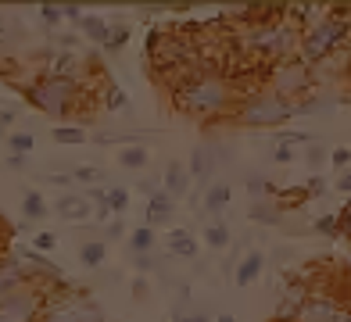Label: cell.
Returning <instances> with one entry per match:
<instances>
[{
    "instance_id": "1",
    "label": "cell",
    "mask_w": 351,
    "mask_h": 322,
    "mask_svg": "<svg viewBox=\"0 0 351 322\" xmlns=\"http://www.w3.org/2000/svg\"><path fill=\"white\" fill-rule=\"evenodd\" d=\"M172 101L183 115L212 122V119H222V115L233 119L237 104H241V93H237L230 75H222L215 69H194L190 75L176 79Z\"/></svg>"
},
{
    "instance_id": "2",
    "label": "cell",
    "mask_w": 351,
    "mask_h": 322,
    "mask_svg": "<svg viewBox=\"0 0 351 322\" xmlns=\"http://www.w3.org/2000/svg\"><path fill=\"white\" fill-rule=\"evenodd\" d=\"M348 36H351V11L344 4L333 8V11H323V14H315V18L301 29L298 58L305 61L308 69L312 64H323L348 43Z\"/></svg>"
},
{
    "instance_id": "3",
    "label": "cell",
    "mask_w": 351,
    "mask_h": 322,
    "mask_svg": "<svg viewBox=\"0 0 351 322\" xmlns=\"http://www.w3.org/2000/svg\"><path fill=\"white\" fill-rule=\"evenodd\" d=\"M298 40H301V29L287 18H276V22H258V25H247L244 29V51L251 58H258V61H269V69L287 58H294L298 54Z\"/></svg>"
},
{
    "instance_id": "4",
    "label": "cell",
    "mask_w": 351,
    "mask_h": 322,
    "mask_svg": "<svg viewBox=\"0 0 351 322\" xmlns=\"http://www.w3.org/2000/svg\"><path fill=\"white\" fill-rule=\"evenodd\" d=\"M294 119V101H287L273 86L247 90L233 111V122L244 129H280Z\"/></svg>"
},
{
    "instance_id": "5",
    "label": "cell",
    "mask_w": 351,
    "mask_h": 322,
    "mask_svg": "<svg viewBox=\"0 0 351 322\" xmlns=\"http://www.w3.org/2000/svg\"><path fill=\"white\" fill-rule=\"evenodd\" d=\"M25 101L33 108H40L43 115H51V119H72L86 101V86L69 83V79H58V75H40L36 83L25 86Z\"/></svg>"
},
{
    "instance_id": "6",
    "label": "cell",
    "mask_w": 351,
    "mask_h": 322,
    "mask_svg": "<svg viewBox=\"0 0 351 322\" xmlns=\"http://www.w3.org/2000/svg\"><path fill=\"white\" fill-rule=\"evenodd\" d=\"M40 322H104V312L86 290H47Z\"/></svg>"
},
{
    "instance_id": "7",
    "label": "cell",
    "mask_w": 351,
    "mask_h": 322,
    "mask_svg": "<svg viewBox=\"0 0 351 322\" xmlns=\"http://www.w3.org/2000/svg\"><path fill=\"white\" fill-rule=\"evenodd\" d=\"M47 283L33 280L11 294L0 297V322H40L43 315V304H47Z\"/></svg>"
},
{
    "instance_id": "8",
    "label": "cell",
    "mask_w": 351,
    "mask_h": 322,
    "mask_svg": "<svg viewBox=\"0 0 351 322\" xmlns=\"http://www.w3.org/2000/svg\"><path fill=\"white\" fill-rule=\"evenodd\" d=\"M312 83H315V75L298 54L269 69V86H273L276 93H283L287 101H294V104L305 101V97L312 93Z\"/></svg>"
},
{
    "instance_id": "9",
    "label": "cell",
    "mask_w": 351,
    "mask_h": 322,
    "mask_svg": "<svg viewBox=\"0 0 351 322\" xmlns=\"http://www.w3.org/2000/svg\"><path fill=\"white\" fill-rule=\"evenodd\" d=\"M294 322H351V304L333 290H312Z\"/></svg>"
},
{
    "instance_id": "10",
    "label": "cell",
    "mask_w": 351,
    "mask_h": 322,
    "mask_svg": "<svg viewBox=\"0 0 351 322\" xmlns=\"http://www.w3.org/2000/svg\"><path fill=\"white\" fill-rule=\"evenodd\" d=\"M308 294H312L308 280H291V283H287V286L280 290V301H276L273 319H276V322H294V319H298V312H301V304L308 301Z\"/></svg>"
},
{
    "instance_id": "11",
    "label": "cell",
    "mask_w": 351,
    "mask_h": 322,
    "mask_svg": "<svg viewBox=\"0 0 351 322\" xmlns=\"http://www.w3.org/2000/svg\"><path fill=\"white\" fill-rule=\"evenodd\" d=\"M90 72V61L86 58H79L72 51H61L51 58V64H47V72L43 75H58V79H69V83H83Z\"/></svg>"
},
{
    "instance_id": "12",
    "label": "cell",
    "mask_w": 351,
    "mask_h": 322,
    "mask_svg": "<svg viewBox=\"0 0 351 322\" xmlns=\"http://www.w3.org/2000/svg\"><path fill=\"white\" fill-rule=\"evenodd\" d=\"M33 280H36V276H33V272H29L14 254L0 258V297L11 294V290H19V286H25V283H33Z\"/></svg>"
},
{
    "instance_id": "13",
    "label": "cell",
    "mask_w": 351,
    "mask_h": 322,
    "mask_svg": "<svg viewBox=\"0 0 351 322\" xmlns=\"http://www.w3.org/2000/svg\"><path fill=\"white\" fill-rule=\"evenodd\" d=\"M54 212L65 222H86V219H93V204L86 201V193H61Z\"/></svg>"
},
{
    "instance_id": "14",
    "label": "cell",
    "mask_w": 351,
    "mask_h": 322,
    "mask_svg": "<svg viewBox=\"0 0 351 322\" xmlns=\"http://www.w3.org/2000/svg\"><path fill=\"white\" fill-rule=\"evenodd\" d=\"M190 169L183 165V161H169L165 165V175H162V190L169 193L172 201H180V197H186L190 193Z\"/></svg>"
},
{
    "instance_id": "15",
    "label": "cell",
    "mask_w": 351,
    "mask_h": 322,
    "mask_svg": "<svg viewBox=\"0 0 351 322\" xmlns=\"http://www.w3.org/2000/svg\"><path fill=\"white\" fill-rule=\"evenodd\" d=\"M186 169H190V179L212 186V175H215V169H219V158H215L212 147H194V151H190V165H186Z\"/></svg>"
},
{
    "instance_id": "16",
    "label": "cell",
    "mask_w": 351,
    "mask_h": 322,
    "mask_svg": "<svg viewBox=\"0 0 351 322\" xmlns=\"http://www.w3.org/2000/svg\"><path fill=\"white\" fill-rule=\"evenodd\" d=\"M262 272H265V254L262 251H247L241 262L233 265V283L237 286H251V283H258Z\"/></svg>"
},
{
    "instance_id": "17",
    "label": "cell",
    "mask_w": 351,
    "mask_h": 322,
    "mask_svg": "<svg viewBox=\"0 0 351 322\" xmlns=\"http://www.w3.org/2000/svg\"><path fill=\"white\" fill-rule=\"evenodd\" d=\"M176 219V201L169 197L165 190H158L147 197V222L143 225H151V230H158V225H169Z\"/></svg>"
},
{
    "instance_id": "18",
    "label": "cell",
    "mask_w": 351,
    "mask_h": 322,
    "mask_svg": "<svg viewBox=\"0 0 351 322\" xmlns=\"http://www.w3.org/2000/svg\"><path fill=\"white\" fill-rule=\"evenodd\" d=\"M165 251L172 258H197L201 244H197V236L190 233V230H169L165 233Z\"/></svg>"
},
{
    "instance_id": "19",
    "label": "cell",
    "mask_w": 351,
    "mask_h": 322,
    "mask_svg": "<svg viewBox=\"0 0 351 322\" xmlns=\"http://www.w3.org/2000/svg\"><path fill=\"white\" fill-rule=\"evenodd\" d=\"M230 201H233V186L226 179H215L208 190H204V212H208L212 219H219L222 212H226Z\"/></svg>"
},
{
    "instance_id": "20",
    "label": "cell",
    "mask_w": 351,
    "mask_h": 322,
    "mask_svg": "<svg viewBox=\"0 0 351 322\" xmlns=\"http://www.w3.org/2000/svg\"><path fill=\"white\" fill-rule=\"evenodd\" d=\"M247 215H251V222H258V225H280L283 222V208L276 201H254L247 208Z\"/></svg>"
},
{
    "instance_id": "21",
    "label": "cell",
    "mask_w": 351,
    "mask_h": 322,
    "mask_svg": "<svg viewBox=\"0 0 351 322\" xmlns=\"http://www.w3.org/2000/svg\"><path fill=\"white\" fill-rule=\"evenodd\" d=\"M47 212H51V204H47V197L40 190H25V197H22V219L25 222H40L47 219Z\"/></svg>"
},
{
    "instance_id": "22",
    "label": "cell",
    "mask_w": 351,
    "mask_h": 322,
    "mask_svg": "<svg viewBox=\"0 0 351 322\" xmlns=\"http://www.w3.org/2000/svg\"><path fill=\"white\" fill-rule=\"evenodd\" d=\"M79 29H83V36L86 40H93V43H108V36H111V22L108 18H101V14H83V22H79Z\"/></svg>"
},
{
    "instance_id": "23",
    "label": "cell",
    "mask_w": 351,
    "mask_h": 322,
    "mask_svg": "<svg viewBox=\"0 0 351 322\" xmlns=\"http://www.w3.org/2000/svg\"><path fill=\"white\" fill-rule=\"evenodd\" d=\"M79 262L86 269H101L108 262V240H86V244L79 247Z\"/></svg>"
},
{
    "instance_id": "24",
    "label": "cell",
    "mask_w": 351,
    "mask_h": 322,
    "mask_svg": "<svg viewBox=\"0 0 351 322\" xmlns=\"http://www.w3.org/2000/svg\"><path fill=\"white\" fill-rule=\"evenodd\" d=\"M201 236H204V244H208L212 251H226V247H230V240H233V236H230V225H226V222H219V219H212L208 225H204V233H201Z\"/></svg>"
},
{
    "instance_id": "25",
    "label": "cell",
    "mask_w": 351,
    "mask_h": 322,
    "mask_svg": "<svg viewBox=\"0 0 351 322\" xmlns=\"http://www.w3.org/2000/svg\"><path fill=\"white\" fill-rule=\"evenodd\" d=\"M125 244H130L133 258H136V254H154L158 236H154V230H151V225H136V230L130 233V240H125Z\"/></svg>"
},
{
    "instance_id": "26",
    "label": "cell",
    "mask_w": 351,
    "mask_h": 322,
    "mask_svg": "<svg viewBox=\"0 0 351 322\" xmlns=\"http://www.w3.org/2000/svg\"><path fill=\"white\" fill-rule=\"evenodd\" d=\"M147 161H151V151L143 147V143H125V147L119 151L122 169H147Z\"/></svg>"
},
{
    "instance_id": "27",
    "label": "cell",
    "mask_w": 351,
    "mask_h": 322,
    "mask_svg": "<svg viewBox=\"0 0 351 322\" xmlns=\"http://www.w3.org/2000/svg\"><path fill=\"white\" fill-rule=\"evenodd\" d=\"M54 143L61 147H75V143H86V129L83 125H54Z\"/></svg>"
},
{
    "instance_id": "28",
    "label": "cell",
    "mask_w": 351,
    "mask_h": 322,
    "mask_svg": "<svg viewBox=\"0 0 351 322\" xmlns=\"http://www.w3.org/2000/svg\"><path fill=\"white\" fill-rule=\"evenodd\" d=\"M8 151L11 154H25L29 158V151H33L36 147V140H33V133H22V129H11V133H8Z\"/></svg>"
},
{
    "instance_id": "29",
    "label": "cell",
    "mask_w": 351,
    "mask_h": 322,
    "mask_svg": "<svg viewBox=\"0 0 351 322\" xmlns=\"http://www.w3.org/2000/svg\"><path fill=\"white\" fill-rule=\"evenodd\" d=\"M108 208H111L115 219H122L125 212H130V190L125 186H108Z\"/></svg>"
},
{
    "instance_id": "30",
    "label": "cell",
    "mask_w": 351,
    "mask_h": 322,
    "mask_svg": "<svg viewBox=\"0 0 351 322\" xmlns=\"http://www.w3.org/2000/svg\"><path fill=\"white\" fill-rule=\"evenodd\" d=\"M276 190H280V186H273V183H269V179H265V175H251V179H247V193H251V197H254V201H265V197H276Z\"/></svg>"
},
{
    "instance_id": "31",
    "label": "cell",
    "mask_w": 351,
    "mask_h": 322,
    "mask_svg": "<svg viewBox=\"0 0 351 322\" xmlns=\"http://www.w3.org/2000/svg\"><path fill=\"white\" fill-rule=\"evenodd\" d=\"M104 108H108V111H125V108H130V97H125V90L115 86V83H108V90H104Z\"/></svg>"
},
{
    "instance_id": "32",
    "label": "cell",
    "mask_w": 351,
    "mask_h": 322,
    "mask_svg": "<svg viewBox=\"0 0 351 322\" xmlns=\"http://www.w3.org/2000/svg\"><path fill=\"white\" fill-rule=\"evenodd\" d=\"M72 179L83 183V186H97V179H104V172L97 165H75L72 169Z\"/></svg>"
},
{
    "instance_id": "33",
    "label": "cell",
    "mask_w": 351,
    "mask_h": 322,
    "mask_svg": "<svg viewBox=\"0 0 351 322\" xmlns=\"http://www.w3.org/2000/svg\"><path fill=\"white\" fill-rule=\"evenodd\" d=\"M312 225H315V233H319V236H341V219H337V212L319 215Z\"/></svg>"
},
{
    "instance_id": "34",
    "label": "cell",
    "mask_w": 351,
    "mask_h": 322,
    "mask_svg": "<svg viewBox=\"0 0 351 322\" xmlns=\"http://www.w3.org/2000/svg\"><path fill=\"white\" fill-rule=\"evenodd\" d=\"M125 43H130V25H111V36H108V43H104V51H108V54H119Z\"/></svg>"
},
{
    "instance_id": "35",
    "label": "cell",
    "mask_w": 351,
    "mask_h": 322,
    "mask_svg": "<svg viewBox=\"0 0 351 322\" xmlns=\"http://www.w3.org/2000/svg\"><path fill=\"white\" fill-rule=\"evenodd\" d=\"M326 147H319V143H308V154H305V161H308V169H312V175H319V169L326 165Z\"/></svg>"
},
{
    "instance_id": "36",
    "label": "cell",
    "mask_w": 351,
    "mask_h": 322,
    "mask_svg": "<svg viewBox=\"0 0 351 322\" xmlns=\"http://www.w3.org/2000/svg\"><path fill=\"white\" fill-rule=\"evenodd\" d=\"M54 247H58V236H54V233H47V230H43V233H36V236H33V251L51 254Z\"/></svg>"
},
{
    "instance_id": "37",
    "label": "cell",
    "mask_w": 351,
    "mask_h": 322,
    "mask_svg": "<svg viewBox=\"0 0 351 322\" xmlns=\"http://www.w3.org/2000/svg\"><path fill=\"white\" fill-rule=\"evenodd\" d=\"M276 143L298 147V143H312V136H308V133H294V129H287V133H276Z\"/></svg>"
},
{
    "instance_id": "38",
    "label": "cell",
    "mask_w": 351,
    "mask_h": 322,
    "mask_svg": "<svg viewBox=\"0 0 351 322\" xmlns=\"http://www.w3.org/2000/svg\"><path fill=\"white\" fill-rule=\"evenodd\" d=\"M40 18L47 25H61L65 18H61V4H40Z\"/></svg>"
},
{
    "instance_id": "39",
    "label": "cell",
    "mask_w": 351,
    "mask_h": 322,
    "mask_svg": "<svg viewBox=\"0 0 351 322\" xmlns=\"http://www.w3.org/2000/svg\"><path fill=\"white\" fill-rule=\"evenodd\" d=\"M330 165L333 169H348L351 165V147H333L330 151Z\"/></svg>"
},
{
    "instance_id": "40",
    "label": "cell",
    "mask_w": 351,
    "mask_h": 322,
    "mask_svg": "<svg viewBox=\"0 0 351 322\" xmlns=\"http://www.w3.org/2000/svg\"><path fill=\"white\" fill-rule=\"evenodd\" d=\"M305 190H308V197H326V179L323 175H308V183H305Z\"/></svg>"
},
{
    "instance_id": "41",
    "label": "cell",
    "mask_w": 351,
    "mask_h": 322,
    "mask_svg": "<svg viewBox=\"0 0 351 322\" xmlns=\"http://www.w3.org/2000/svg\"><path fill=\"white\" fill-rule=\"evenodd\" d=\"M14 119H19V111H14V108H0V136H4V140L11 133V122Z\"/></svg>"
},
{
    "instance_id": "42",
    "label": "cell",
    "mask_w": 351,
    "mask_h": 322,
    "mask_svg": "<svg viewBox=\"0 0 351 322\" xmlns=\"http://www.w3.org/2000/svg\"><path fill=\"white\" fill-rule=\"evenodd\" d=\"M298 154H294V147H287V143H276V151H273V161L276 165H291Z\"/></svg>"
},
{
    "instance_id": "43",
    "label": "cell",
    "mask_w": 351,
    "mask_h": 322,
    "mask_svg": "<svg viewBox=\"0 0 351 322\" xmlns=\"http://www.w3.org/2000/svg\"><path fill=\"white\" fill-rule=\"evenodd\" d=\"M83 14H86V11L79 8V4H61V18H69V22H75V25L83 22Z\"/></svg>"
},
{
    "instance_id": "44",
    "label": "cell",
    "mask_w": 351,
    "mask_h": 322,
    "mask_svg": "<svg viewBox=\"0 0 351 322\" xmlns=\"http://www.w3.org/2000/svg\"><path fill=\"white\" fill-rule=\"evenodd\" d=\"M104 233H108V240H119V236L125 233V225H122V219H111V222L104 225Z\"/></svg>"
},
{
    "instance_id": "45",
    "label": "cell",
    "mask_w": 351,
    "mask_h": 322,
    "mask_svg": "<svg viewBox=\"0 0 351 322\" xmlns=\"http://www.w3.org/2000/svg\"><path fill=\"white\" fill-rule=\"evenodd\" d=\"M136 272H154V254H136Z\"/></svg>"
},
{
    "instance_id": "46",
    "label": "cell",
    "mask_w": 351,
    "mask_h": 322,
    "mask_svg": "<svg viewBox=\"0 0 351 322\" xmlns=\"http://www.w3.org/2000/svg\"><path fill=\"white\" fill-rule=\"evenodd\" d=\"M8 233H11V230H8V222L0 219V258L8 254Z\"/></svg>"
},
{
    "instance_id": "47",
    "label": "cell",
    "mask_w": 351,
    "mask_h": 322,
    "mask_svg": "<svg viewBox=\"0 0 351 322\" xmlns=\"http://www.w3.org/2000/svg\"><path fill=\"white\" fill-rule=\"evenodd\" d=\"M147 290H151V286H147V280H143V276L133 280V294H136V297H147Z\"/></svg>"
},
{
    "instance_id": "48",
    "label": "cell",
    "mask_w": 351,
    "mask_h": 322,
    "mask_svg": "<svg viewBox=\"0 0 351 322\" xmlns=\"http://www.w3.org/2000/svg\"><path fill=\"white\" fill-rule=\"evenodd\" d=\"M8 165H11V169H25L29 158H25V154H8Z\"/></svg>"
},
{
    "instance_id": "49",
    "label": "cell",
    "mask_w": 351,
    "mask_h": 322,
    "mask_svg": "<svg viewBox=\"0 0 351 322\" xmlns=\"http://www.w3.org/2000/svg\"><path fill=\"white\" fill-rule=\"evenodd\" d=\"M337 190H341V193H351V172H344L341 179H337Z\"/></svg>"
},
{
    "instance_id": "50",
    "label": "cell",
    "mask_w": 351,
    "mask_h": 322,
    "mask_svg": "<svg viewBox=\"0 0 351 322\" xmlns=\"http://www.w3.org/2000/svg\"><path fill=\"white\" fill-rule=\"evenodd\" d=\"M51 183H54V186H69V183H72V172H69V175H51Z\"/></svg>"
},
{
    "instance_id": "51",
    "label": "cell",
    "mask_w": 351,
    "mask_h": 322,
    "mask_svg": "<svg viewBox=\"0 0 351 322\" xmlns=\"http://www.w3.org/2000/svg\"><path fill=\"white\" fill-rule=\"evenodd\" d=\"M212 322H237V319H233V315H230V312H222V315H215V319H212Z\"/></svg>"
}]
</instances>
